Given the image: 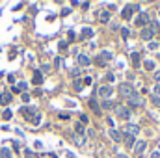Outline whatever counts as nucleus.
<instances>
[{"instance_id": "f257e3e1", "label": "nucleus", "mask_w": 160, "mask_h": 158, "mask_svg": "<svg viewBox=\"0 0 160 158\" xmlns=\"http://www.w3.org/2000/svg\"><path fill=\"white\" fill-rule=\"evenodd\" d=\"M118 91H119V95L123 97V99H130V97H134V95H138L132 84H121L119 87H118Z\"/></svg>"}, {"instance_id": "f03ea898", "label": "nucleus", "mask_w": 160, "mask_h": 158, "mask_svg": "<svg viewBox=\"0 0 160 158\" xmlns=\"http://www.w3.org/2000/svg\"><path fill=\"white\" fill-rule=\"evenodd\" d=\"M21 114H22V117L28 119V121H32L34 125H38V123H39V119H41L39 114H36L32 108H26V106H24V108H21Z\"/></svg>"}, {"instance_id": "7ed1b4c3", "label": "nucleus", "mask_w": 160, "mask_h": 158, "mask_svg": "<svg viewBox=\"0 0 160 158\" xmlns=\"http://www.w3.org/2000/svg\"><path fill=\"white\" fill-rule=\"evenodd\" d=\"M138 7H140L138 4H127V6H125V9H123V13H121V15H123V19H127V21H128V19L138 11Z\"/></svg>"}, {"instance_id": "20e7f679", "label": "nucleus", "mask_w": 160, "mask_h": 158, "mask_svg": "<svg viewBox=\"0 0 160 158\" xmlns=\"http://www.w3.org/2000/svg\"><path fill=\"white\" fill-rule=\"evenodd\" d=\"M116 114H118L119 119L127 121V119L130 117V108H128V106H116Z\"/></svg>"}, {"instance_id": "39448f33", "label": "nucleus", "mask_w": 160, "mask_h": 158, "mask_svg": "<svg viewBox=\"0 0 160 158\" xmlns=\"http://www.w3.org/2000/svg\"><path fill=\"white\" fill-rule=\"evenodd\" d=\"M134 24L140 26V28H145V24H149V15L147 13H140L136 17V21H134Z\"/></svg>"}, {"instance_id": "423d86ee", "label": "nucleus", "mask_w": 160, "mask_h": 158, "mask_svg": "<svg viewBox=\"0 0 160 158\" xmlns=\"http://www.w3.org/2000/svg\"><path fill=\"white\" fill-rule=\"evenodd\" d=\"M112 93H114V89L110 86H101L99 87V97L104 99V101H108V97H112Z\"/></svg>"}, {"instance_id": "0eeeda50", "label": "nucleus", "mask_w": 160, "mask_h": 158, "mask_svg": "<svg viewBox=\"0 0 160 158\" xmlns=\"http://www.w3.org/2000/svg\"><path fill=\"white\" fill-rule=\"evenodd\" d=\"M140 37L142 39H145V41H149V39H153L155 37V30L149 26V28H142V32H140Z\"/></svg>"}, {"instance_id": "6e6552de", "label": "nucleus", "mask_w": 160, "mask_h": 158, "mask_svg": "<svg viewBox=\"0 0 160 158\" xmlns=\"http://www.w3.org/2000/svg\"><path fill=\"white\" fill-rule=\"evenodd\" d=\"M121 141H123L128 149H132V147L136 145V138H134V136H130V134H127V132L123 134V140H121Z\"/></svg>"}, {"instance_id": "1a4fd4ad", "label": "nucleus", "mask_w": 160, "mask_h": 158, "mask_svg": "<svg viewBox=\"0 0 160 158\" xmlns=\"http://www.w3.org/2000/svg\"><path fill=\"white\" fill-rule=\"evenodd\" d=\"M145 147H147V141H136V145H134V155H136V156H142L143 151H145Z\"/></svg>"}, {"instance_id": "9d476101", "label": "nucleus", "mask_w": 160, "mask_h": 158, "mask_svg": "<svg viewBox=\"0 0 160 158\" xmlns=\"http://www.w3.org/2000/svg\"><path fill=\"white\" fill-rule=\"evenodd\" d=\"M110 60H112V52L104 50V52L97 58V63H99V65H104V63H106V62H110Z\"/></svg>"}, {"instance_id": "9b49d317", "label": "nucleus", "mask_w": 160, "mask_h": 158, "mask_svg": "<svg viewBox=\"0 0 160 158\" xmlns=\"http://www.w3.org/2000/svg\"><path fill=\"white\" fill-rule=\"evenodd\" d=\"M108 134H110V138H112L116 143H121V140H123V134H121L119 130H116V128H110V130H108Z\"/></svg>"}, {"instance_id": "f8f14e48", "label": "nucleus", "mask_w": 160, "mask_h": 158, "mask_svg": "<svg viewBox=\"0 0 160 158\" xmlns=\"http://www.w3.org/2000/svg\"><path fill=\"white\" fill-rule=\"evenodd\" d=\"M88 104H89V108L93 110V114L101 116V112H102V110H101V106H99V102H97L95 99H89V101H88Z\"/></svg>"}, {"instance_id": "ddd939ff", "label": "nucleus", "mask_w": 160, "mask_h": 158, "mask_svg": "<svg viewBox=\"0 0 160 158\" xmlns=\"http://www.w3.org/2000/svg\"><path fill=\"white\" fill-rule=\"evenodd\" d=\"M127 101H128V106H142V104H143V101H142L140 95H134V97H130V99H127Z\"/></svg>"}, {"instance_id": "4468645a", "label": "nucleus", "mask_w": 160, "mask_h": 158, "mask_svg": "<svg viewBox=\"0 0 160 158\" xmlns=\"http://www.w3.org/2000/svg\"><path fill=\"white\" fill-rule=\"evenodd\" d=\"M11 101H13V97H11L9 91H4V93L0 95V104H9Z\"/></svg>"}, {"instance_id": "2eb2a0df", "label": "nucleus", "mask_w": 160, "mask_h": 158, "mask_svg": "<svg viewBox=\"0 0 160 158\" xmlns=\"http://www.w3.org/2000/svg\"><path fill=\"white\" fill-rule=\"evenodd\" d=\"M125 132H127V134H130V136H134V138H136V134H138V132H140V126H138V125H128V126H127V128H125Z\"/></svg>"}, {"instance_id": "dca6fc26", "label": "nucleus", "mask_w": 160, "mask_h": 158, "mask_svg": "<svg viewBox=\"0 0 160 158\" xmlns=\"http://www.w3.org/2000/svg\"><path fill=\"white\" fill-rule=\"evenodd\" d=\"M78 63L82 67H88L89 63H91V60H89V56H86V54H80L78 56Z\"/></svg>"}, {"instance_id": "f3484780", "label": "nucleus", "mask_w": 160, "mask_h": 158, "mask_svg": "<svg viewBox=\"0 0 160 158\" xmlns=\"http://www.w3.org/2000/svg\"><path fill=\"white\" fill-rule=\"evenodd\" d=\"M101 110H116V104H114V101H102V106H101Z\"/></svg>"}, {"instance_id": "a211bd4d", "label": "nucleus", "mask_w": 160, "mask_h": 158, "mask_svg": "<svg viewBox=\"0 0 160 158\" xmlns=\"http://www.w3.org/2000/svg\"><path fill=\"white\" fill-rule=\"evenodd\" d=\"M99 21H101L102 24H108V22H110V13H108V11H102V13L99 15Z\"/></svg>"}, {"instance_id": "6ab92c4d", "label": "nucleus", "mask_w": 160, "mask_h": 158, "mask_svg": "<svg viewBox=\"0 0 160 158\" xmlns=\"http://www.w3.org/2000/svg\"><path fill=\"white\" fill-rule=\"evenodd\" d=\"M130 62H132L134 67H140V54H138V52H132V54H130Z\"/></svg>"}, {"instance_id": "aec40b11", "label": "nucleus", "mask_w": 160, "mask_h": 158, "mask_svg": "<svg viewBox=\"0 0 160 158\" xmlns=\"http://www.w3.org/2000/svg\"><path fill=\"white\" fill-rule=\"evenodd\" d=\"M41 82H43V75H41V71H36V73H34V84L39 86Z\"/></svg>"}, {"instance_id": "412c9836", "label": "nucleus", "mask_w": 160, "mask_h": 158, "mask_svg": "<svg viewBox=\"0 0 160 158\" xmlns=\"http://www.w3.org/2000/svg\"><path fill=\"white\" fill-rule=\"evenodd\" d=\"M0 158H11V151L8 147H2L0 149Z\"/></svg>"}, {"instance_id": "4be33fe9", "label": "nucleus", "mask_w": 160, "mask_h": 158, "mask_svg": "<svg viewBox=\"0 0 160 158\" xmlns=\"http://www.w3.org/2000/svg\"><path fill=\"white\" fill-rule=\"evenodd\" d=\"M143 67H145L147 71H153V69H155V62H153V60H145V62H143Z\"/></svg>"}, {"instance_id": "5701e85b", "label": "nucleus", "mask_w": 160, "mask_h": 158, "mask_svg": "<svg viewBox=\"0 0 160 158\" xmlns=\"http://www.w3.org/2000/svg\"><path fill=\"white\" fill-rule=\"evenodd\" d=\"M26 87H28V84L21 82L19 86H15V87H13V91H15V93H19V91H26Z\"/></svg>"}, {"instance_id": "b1692460", "label": "nucleus", "mask_w": 160, "mask_h": 158, "mask_svg": "<svg viewBox=\"0 0 160 158\" xmlns=\"http://www.w3.org/2000/svg\"><path fill=\"white\" fill-rule=\"evenodd\" d=\"M75 143H77L78 147H82V145L86 143V138H84V136H78V134H75Z\"/></svg>"}, {"instance_id": "393cba45", "label": "nucleus", "mask_w": 160, "mask_h": 158, "mask_svg": "<svg viewBox=\"0 0 160 158\" xmlns=\"http://www.w3.org/2000/svg\"><path fill=\"white\" fill-rule=\"evenodd\" d=\"M75 132H77L78 136L84 134V125H82V123H77V125H75Z\"/></svg>"}, {"instance_id": "a878e982", "label": "nucleus", "mask_w": 160, "mask_h": 158, "mask_svg": "<svg viewBox=\"0 0 160 158\" xmlns=\"http://www.w3.org/2000/svg\"><path fill=\"white\" fill-rule=\"evenodd\" d=\"M22 155H24V158H38V155H36L34 151H30V149H24Z\"/></svg>"}, {"instance_id": "bb28decb", "label": "nucleus", "mask_w": 160, "mask_h": 158, "mask_svg": "<svg viewBox=\"0 0 160 158\" xmlns=\"http://www.w3.org/2000/svg\"><path fill=\"white\" fill-rule=\"evenodd\" d=\"M89 36H93V30L91 28H84L82 30V37H89Z\"/></svg>"}, {"instance_id": "cd10ccee", "label": "nucleus", "mask_w": 160, "mask_h": 158, "mask_svg": "<svg viewBox=\"0 0 160 158\" xmlns=\"http://www.w3.org/2000/svg\"><path fill=\"white\" fill-rule=\"evenodd\" d=\"M128 36H130L128 28H121V37H123V39H128Z\"/></svg>"}, {"instance_id": "c85d7f7f", "label": "nucleus", "mask_w": 160, "mask_h": 158, "mask_svg": "<svg viewBox=\"0 0 160 158\" xmlns=\"http://www.w3.org/2000/svg\"><path fill=\"white\" fill-rule=\"evenodd\" d=\"M73 86H75V89H77V91H80V89L84 87V84H82V80H75V82H73Z\"/></svg>"}, {"instance_id": "c756f323", "label": "nucleus", "mask_w": 160, "mask_h": 158, "mask_svg": "<svg viewBox=\"0 0 160 158\" xmlns=\"http://www.w3.org/2000/svg\"><path fill=\"white\" fill-rule=\"evenodd\" d=\"M11 116H13V114H11V110H4V114H2V117L6 119V121H9Z\"/></svg>"}, {"instance_id": "7c9ffc66", "label": "nucleus", "mask_w": 160, "mask_h": 158, "mask_svg": "<svg viewBox=\"0 0 160 158\" xmlns=\"http://www.w3.org/2000/svg\"><path fill=\"white\" fill-rule=\"evenodd\" d=\"M151 101H153V104H155L157 108H160V97H157V95H153V97H151Z\"/></svg>"}, {"instance_id": "2f4dec72", "label": "nucleus", "mask_w": 160, "mask_h": 158, "mask_svg": "<svg viewBox=\"0 0 160 158\" xmlns=\"http://www.w3.org/2000/svg\"><path fill=\"white\" fill-rule=\"evenodd\" d=\"M80 123H82V125H88V123H89V119H88L86 114H80Z\"/></svg>"}, {"instance_id": "473e14b6", "label": "nucleus", "mask_w": 160, "mask_h": 158, "mask_svg": "<svg viewBox=\"0 0 160 158\" xmlns=\"http://www.w3.org/2000/svg\"><path fill=\"white\" fill-rule=\"evenodd\" d=\"M82 84H84V86H89V84H91V77H86V78L82 80Z\"/></svg>"}, {"instance_id": "72a5a7b5", "label": "nucleus", "mask_w": 160, "mask_h": 158, "mask_svg": "<svg viewBox=\"0 0 160 158\" xmlns=\"http://www.w3.org/2000/svg\"><path fill=\"white\" fill-rule=\"evenodd\" d=\"M149 48H153V50H155V48H158V43H155V41H151V43H149Z\"/></svg>"}, {"instance_id": "f704fd0d", "label": "nucleus", "mask_w": 160, "mask_h": 158, "mask_svg": "<svg viewBox=\"0 0 160 158\" xmlns=\"http://www.w3.org/2000/svg\"><path fill=\"white\" fill-rule=\"evenodd\" d=\"M155 95H157V97H160V84H157V86H155Z\"/></svg>"}, {"instance_id": "c9c22d12", "label": "nucleus", "mask_w": 160, "mask_h": 158, "mask_svg": "<svg viewBox=\"0 0 160 158\" xmlns=\"http://www.w3.org/2000/svg\"><path fill=\"white\" fill-rule=\"evenodd\" d=\"M80 75V69H73V71H71V77H78Z\"/></svg>"}, {"instance_id": "e433bc0d", "label": "nucleus", "mask_w": 160, "mask_h": 158, "mask_svg": "<svg viewBox=\"0 0 160 158\" xmlns=\"http://www.w3.org/2000/svg\"><path fill=\"white\" fill-rule=\"evenodd\" d=\"M65 48H67V43H65V41H62V43H60V50H65Z\"/></svg>"}, {"instance_id": "4c0bfd02", "label": "nucleus", "mask_w": 160, "mask_h": 158, "mask_svg": "<svg viewBox=\"0 0 160 158\" xmlns=\"http://www.w3.org/2000/svg\"><path fill=\"white\" fill-rule=\"evenodd\" d=\"M106 80H108V82H114V75H112V73H108V75H106Z\"/></svg>"}, {"instance_id": "58836bf2", "label": "nucleus", "mask_w": 160, "mask_h": 158, "mask_svg": "<svg viewBox=\"0 0 160 158\" xmlns=\"http://www.w3.org/2000/svg\"><path fill=\"white\" fill-rule=\"evenodd\" d=\"M22 101H24V102H28V101H30V95H26V93H22Z\"/></svg>"}, {"instance_id": "ea45409f", "label": "nucleus", "mask_w": 160, "mask_h": 158, "mask_svg": "<svg viewBox=\"0 0 160 158\" xmlns=\"http://www.w3.org/2000/svg\"><path fill=\"white\" fill-rule=\"evenodd\" d=\"M155 80H157V82H160V71H157V73H155Z\"/></svg>"}, {"instance_id": "a19ab883", "label": "nucleus", "mask_w": 160, "mask_h": 158, "mask_svg": "<svg viewBox=\"0 0 160 158\" xmlns=\"http://www.w3.org/2000/svg\"><path fill=\"white\" fill-rule=\"evenodd\" d=\"M118 158H127V156H125V155H118Z\"/></svg>"}, {"instance_id": "79ce46f5", "label": "nucleus", "mask_w": 160, "mask_h": 158, "mask_svg": "<svg viewBox=\"0 0 160 158\" xmlns=\"http://www.w3.org/2000/svg\"><path fill=\"white\" fill-rule=\"evenodd\" d=\"M158 62H160V54H158Z\"/></svg>"}]
</instances>
